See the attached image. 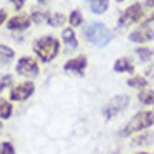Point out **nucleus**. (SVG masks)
<instances>
[{"label": "nucleus", "mask_w": 154, "mask_h": 154, "mask_svg": "<svg viewBox=\"0 0 154 154\" xmlns=\"http://www.w3.org/2000/svg\"><path fill=\"white\" fill-rule=\"evenodd\" d=\"M16 72L22 76H26V77H34L37 76L38 73V67H37V63L36 60L30 59V57H23L19 60L16 66Z\"/></svg>", "instance_id": "423d86ee"}, {"label": "nucleus", "mask_w": 154, "mask_h": 154, "mask_svg": "<svg viewBox=\"0 0 154 154\" xmlns=\"http://www.w3.org/2000/svg\"><path fill=\"white\" fill-rule=\"evenodd\" d=\"M128 101H130V99L126 94H119V96L113 97L109 101V104L104 107V111H103L104 117L106 119H111L119 113H121L123 110H126L127 106H128Z\"/></svg>", "instance_id": "20e7f679"}, {"label": "nucleus", "mask_w": 154, "mask_h": 154, "mask_svg": "<svg viewBox=\"0 0 154 154\" xmlns=\"http://www.w3.org/2000/svg\"><path fill=\"white\" fill-rule=\"evenodd\" d=\"M29 26H30V20L27 19V16H14L7 23V29L10 30H24Z\"/></svg>", "instance_id": "9d476101"}, {"label": "nucleus", "mask_w": 154, "mask_h": 154, "mask_svg": "<svg viewBox=\"0 0 154 154\" xmlns=\"http://www.w3.org/2000/svg\"><path fill=\"white\" fill-rule=\"evenodd\" d=\"M127 84H128L130 87H134V88H143L149 84V82L141 76H136V77H131V79L127 82Z\"/></svg>", "instance_id": "f3484780"}, {"label": "nucleus", "mask_w": 154, "mask_h": 154, "mask_svg": "<svg viewBox=\"0 0 154 154\" xmlns=\"http://www.w3.org/2000/svg\"><path fill=\"white\" fill-rule=\"evenodd\" d=\"M143 17V9L140 3H134L130 7H127L126 11L121 14L120 20H119V26L120 27H128L134 23H137L140 19Z\"/></svg>", "instance_id": "39448f33"}, {"label": "nucleus", "mask_w": 154, "mask_h": 154, "mask_svg": "<svg viewBox=\"0 0 154 154\" xmlns=\"http://www.w3.org/2000/svg\"><path fill=\"white\" fill-rule=\"evenodd\" d=\"M138 100L141 104L150 106L154 104V90H150V88H146L143 91L138 93Z\"/></svg>", "instance_id": "dca6fc26"}, {"label": "nucleus", "mask_w": 154, "mask_h": 154, "mask_svg": "<svg viewBox=\"0 0 154 154\" xmlns=\"http://www.w3.org/2000/svg\"><path fill=\"white\" fill-rule=\"evenodd\" d=\"M59 42L57 38L47 36V37L38 38L34 43L33 50L36 51V54L42 59L43 61H50L56 57V54L59 53Z\"/></svg>", "instance_id": "7ed1b4c3"}, {"label": "nucleus", "mask_w": 154, "mask_h": 154, "mask_svg": "<svg viewBox=\"0 0 154 154\" xmlns=\"http://www.w3.org/2000/svg\"><path fill=\"white\" fill-rule=\"evenodd\" d=\"M90 6V10L96 14H101L109 9V0H86Z\"/></svg>", "instance_id": "f8f14e48"}, {"label": "nucleus", "mask_w": 154, "mask_h": 154, "mask_svg": "<svg viewBox=\"0 0 154 154\" xmlns=\"http://www.w3.org/2000/svg\"><path fill=\"white\" fill-rule=\"evenodd\" d=\"M153 22H154V13L151 14V17H149V20H147V22L144 23V24H149V23H153Z\"/></svg>", "instance_id": "cd10ccee"}, {"label": "nucleus", "mask_w": 154, "mask_h": 154, "mask_svg": "<svg viewBox=\"0 0 154 154\" xmlns=\"http://www.w3.org/2000/svg\"><path fill=\"white\" fill-rule=\"evenodd\" d=\"M14 57V51L7 47V46H2L0 44V67L7 66Z\"/></svg>", "instance_id": "4468645a"}, {"label": "nucleus", "mask_w": 154, "mask_h": 154, "mask_svg": "<svg viewBox=\"0 0 154 154\" xmlns=\"http://www.w3.org/2000/svg\"><path fill=\"white\" fill-rule=\"evenodd\" d=\"M131 144L133 146H138V147L151 146V144H154V133L149 131V133H144V134H140L136 138H133Z\"/></svg>", "instance_id": "9b49d317"}, {"label": "nucleus", "mask_w": 154, "mask_h": 154, "mask_svg": "<svg viewBox=\"0 0 154 154\" xmlns=\"http://www.w3.org/2000/svg\"><path fill=\"white\" fill-rule=\"evenodd\" d=\"M114 70L119 73H133L134 72V66L128 59L121 57L114 63Z\"/></svg>", "instance_id": "ddd939ff"}, {"label": "nucleus", "mask_w": 154, "mask_h": 154, "mask_svg": "<svg viewBox=\"0 0 154 154\" xmlns=\"http://www.w3.org/2000/svg\"><path fill=\"white\" fill-rule=\"evenodd\" d=\"M87 66V59L84 57V56H80V57H77V59H72V60H69L64 64V70L66 72H73V73H77V74H80L82 76L83 72H84V69Z\"/></svg>", "instance_id": "1a4fd4ad"}, {"label": "nucleus", "mask_w": 154, "mask_h": 154, "mask_svg": "<svg viewBox=\"0 0 154 154\" xmlns=\"http://www.w3.org/2000/svg\"><path fill=\"white\" fill-rule=\"evenodd\" d=\"M144 5L147 6V7H154V0H146Z\"/></svg>", "instance_id": "bb28decb"}, {"label": "nucleus", "mask_w": 154, "mask_h": 154, "mask_svg": "<svg viewBox=\"0 0 154 154\" xmlns=\"http://www.w3.org/2000/svg\"><path fill=\"white\" fill-rule=\"evenodd\" d=\"M6 17H7V13H6L5 10H0V26H2V24L5 23Z\"/></svg>", "instance_id": "a878e982"}, {"label": "nucleus", "mask_w": 154, "mask_h": 154, "mask_svg": "<svg viewBox=\"0 0 154 154\" xmlns=\"http://www.w3.org/2000/svg\"><path fill=\"white\" fill-rule=\"evenodd\" d=\"M11 3L14 5V7H16V10H20L23 7V5L26 3V0H10Z\"/></svg>", "instance_id": "393cba45"}, {"label": "nucleus", "mask_w": 154, "mask_h": 154, "mask_svg": "<svg viewBox=\"0 0 154 154\" xmlns=\"http://www.w3.org/2000/svg\"><path fill=\"white\" fill-rule=\"evenodd\" d=\"M34 91V86L33 83L30 82H26V83H22L19 84L16 88H13L10 93V99L11 100H16V101H23V100L29 99Z\"/></svg>", "instance_id": "6e6552de"}, {"label": "nucleus", "mask_w": 154, "mask_h": 154, "mask_svg": "<svg viewBox=\"0 0 154 154\" xmlns=\"http://www.w3.org/2000/svg\"><path fill=\"white\" fill-rule=\"evenodd\" d=\"M69 22H70V24H72L73 27L80 26L82 22H83V16H82V13H80V10L72 11V14H70V17H69Z\"/></svg>", "instance_id": "412c9836"}, {"label": "nucleus", "mask_w": 154, "mask_h": 154, "mask_svg": "<svg viewBox=\"0 0 154 154\" xmlns=\"http://www.w3.org/2000/svg\"><path fill=\"white\" fill-rule=\"evenodd\" d=\"M128 38L133 43H147L154 38V30L149 27V24H143L140 29L131 32Z\"/></svg>", "instance_id": "0eeeda50"}, {"label": "nucleus", "mask_w": 154, "mask_h": 154, "mask_svg": "<svg viewBox=\"0 0 154 154\" xmlns=\"http://www.w3.org/2000/svg\"><path fill=\"white\" fill-rule=\"evenodd\" d=\"M138 154H147V153H138Z\"/></svg>", "instance_id": "7c9ffc66"}, {"label": "nucleus", "mask_w": 154, "mask_h": 154, "mask_svg": "<svg viewBox=\"0 0 154 154\" xmlns=\"http://www.w3.org/2000/svg\"><path fill=\"white\" fill-rule=\"evenodd\" d=\"M49 19V14L47 13H43V11H34L32 14V20L34 23H42L43 20H47Z\"/></svg>", "instance_id": "4be33fe9"}, {"label": "nucleus", "mask_w": 154, "mask_h": 154, "mask_svg": "<svg viewBox=\"0 0 154 154\" xmlns=\"http://www.w3.org/2000/svg\"><path fill=\"white\" fill-rule=\"evenodd\" d=\"M117 2H124V0H117Z\"/></svg>", "instance_id": "c756f323"}, {"label": "nucleus", "mask_w": 154, "mask_h": 154, "mask_svg": "<svg viewBox=\"0 0 154 154\" xmlns=\"http://www.w3.org/2000/svg\"><path fill=\"white\" fill-rule=\"evenodd\" d=\"M38 3H46V2H47V0H37Z\"/></svg>", "instance_id": "c85d7f7f"}, {"label": "nucleus", "mask_w": 154, "mask_h": 154, "mask_svg": "<svg viewBox=\"0 0 154 154\" xmlns=\"http://www.w3.org/2000/svg\"><path fill=\"white\" fill-rule=\"evenodd\" d=\"M84 36H86V38L90 43L96 44L99 47L107 46L111 40V33L107 30V27L103 23H99V22L88 24L87 27L84 29Z\"/></svg>", "instance_id": "f257e3e1"}, {"label": "nucleus", "mask_w": 154, "mask_h": 154, "mask_svg": "<svg viewBox=\"0 0 154 154\" xmlns=\"http://www.w3.org/2000/svg\"><path fill=\"white\" fill-rule=\"evenodd\" d=\"M11 84V76H3V77H0V91L3 90L5 87H7V86H10Z\"/></svg>", "instance_id": "b1692460"}, {"label": "nucleus", "mask_w": 154, "mask_h": 154, "mask_svg": "<svg viewBox=\"0 0 154 154\" xmlns=\"http://www.w3.org/2000/svg\"><path fill=\"white\" fill-rule=\"evenodd\" d=\"M153 123H154L153 111H140V113H137L131 120L128 121V124L121 130L120 134L124 136V137L131 136V134L140 131V130H144V128H147V127L153 126Z\"/></svg>", "instance_id": "f03ea898"}, {"label": "nucleus", "mask_w": 154, "mask_h": 154, "mask_svg": "<svg viewBox=\"0 0 154 154\" xmlns=\"http://www.w3.org/2000/svg\"><path fill=\"white\" fill-rule=\"evenodd\" d=\"M0 154H14V149L10 143H3L0 147Z\"/></svg>", "instance_id": "5701e85b"}, {"label": "nucleus", "mask_w": 154, "mask_h": 154, "mask_svg": "<svg viewBox=\"0 0 154 154\" xmlns=\"http://www.w3.org/2000/svg\"><path fill=\"white\" fill-rule=\"evenodd\" d=\"M0 127H2V126H0Z\"/></svg>", "instance_id": "2f4dec72"}, {"label": "nucleus", "mask_w": 154, "mask_h": 154, "mask_svg": "<svg viewBox=\"0 0 154 154\" xmlns=\"http://www.w3.org/2000/svg\"><path fill=\"white\" fill-rule=\"evenodd\" d=\"M61 36H63V40H64V43H66L69 47H72V49L77 47L76 34H74V32H73L72 29H64V30H63V33H61Z\"/></svg>", "instance_id": "2eb2a0df"}, {"label": "nucleus", "mask_w": 154, "mask_h": 154, "mask_svg": "<svg viewBox=\"0 0 154 154\" xmlns=\"http://www.w3.org/2000/svg\"><path fill=\"white\" fill-rule=\"evenodd\" d=\"M64 22H66V17L63 16V14H60V13H56V14H53L51 17H49V19H47V23H49L50 26H53V27L63 26V24H64Z\"/></svg>", "instance_id": "6ab92c4d"}, {"label": "nucleus", "mask_w": 154, "mask_h": 154, "mask_svg": "<svg viewBox=\"0 0 154 154\" xmlns=\"http://www.w3.org/2000/svg\"><path fill=\"white\" fill-rule=\"evenodd\" d=\"M136 53L138 54V59L143 61V63L150 61L151 57H153V50H150L149 47H138V49L136 50Z\"/></svg>", "instance_id": "a211bd4d"}, {"label": "nucleus", "mask_w": 154, "mask_h": 154, "mask_svg": "<svg viewBox=\"0 0 154 154\" xmlns=\"http://www.w3.org/2000/svg\"><path fill=\"white\" fill-rule=\"evenodd\" d=\"M11 116V104L6 100L0 101V119H9Z\"/></svg>", "instance_id": "aec40b11"}]
</instances>
